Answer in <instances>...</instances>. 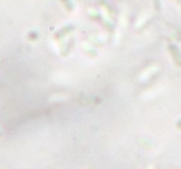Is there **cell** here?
<instances>
[{
    "label": "cell",
    "instance_id": "6da1fadb",
    "mask_svg": "<svg viewBox=\"0 0 181 169\" xmlns=\"http://www.w3.org/2000/svg\"><path fill=\"white\" fill-rule=\"evenodd\" d=\"M170 51H171V55H173L174 59H175L176 65H178L179 67H181V54H180L179 47L175 46V45H171V46H170Z\"/></svg>",
    "mask_w": 181,
    "mask_h": 169
},
{
    "label": "cell",
    "instance_id": "7a4b0ae2",
    "mask_svg": "<svg viewBox=\"0 0 181 169\" xmlns=\"http://www.w3.org/2000/svg\"><path fill=\"white\" fill-rule=\"evenodd\" d=\"M178 127H179V128H181V121L179 122V123H178Z\"/></svg>",
    "mask_w": 181,
    "mask_h": 169
}]
</instances>
